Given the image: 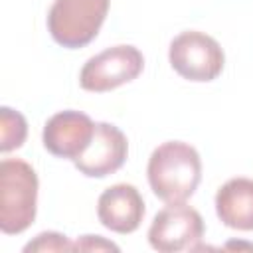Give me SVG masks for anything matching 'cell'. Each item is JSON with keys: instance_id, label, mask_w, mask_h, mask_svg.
Wrapping results in <instances>:
<instances>
[{"instance_id": "cell-1", "label": "cell", "mask_w": 253, "mask_h": 253, "mask_svg": "<svg viewBox=\"0 0 253 253\" xmlns=\"http://www.w3.org/2000/svg\"><path fill=\"white\" fill-rule=\"evenodd\" d=\"M150 190L166 204L190 200L202 180V158L198 150L182 140L158 144L146 166Z\"/></svg>"}, {"instance_id": "cell-2", "label": "cell", "mask_w": 253, "mask_h": 253, "mask_svg": "<svg viewBox=\"0 0 253 253\" xmlns=\"http://www.w3.org/2000/svg\"><path fill=\"white\" fill-rule=\"evenodd\" d=\"M38 211V174L20 158L0 162V229L6 235L26 231Z\"/></svg>"}, {"instance_id": "cell-3", "label": "cell", "mask_w": 253, "mask_h": 253, "mask_svg": "<svg viewBox=\"0 0 253 253\" xmlns=\"http://www.w3.org/2000/svg\"><path fill=\"white\" fill-rule=\"evenodd\" d=\"M111 0H53L47 12V32L55 43L77 49L91 43L109 12Z\"/></svg>"}, {"instance_id": "cell-4", "label": "cell", "mask_w": 253, "mask_h": 253, "mask_svg": "<svg viewBox=\"0 0 253 253\" xmlns=\"http://www.w3.org/2000/svg\"><path fill=\"white\" fill-rule=\"evenodd\" d=\"M168 59L180 77L196 83L213 81L223 71L225 63V55L217 40L198 30L178 34L170 42Z\"/></svg>"}, {"instance_id": "cell-5", "label": "cell", "mask_w": 253, "mask_h": 253, "mask_svg": "<svg viewBox=\"0 0 253 253\" xmlns=\"http://www.w3.org/2000/svg\"><path fill=\"white\" fill-rule=\"evenodd\" d=\"M144 69V55L138 47L119 43L107 47L85 61L79 71V85L91 93L113 91L136 79Z\"/></svg>"}, {"instance_id": "cell-6", "label": "cell", "mask_w": 253, "mask_h": 253, "mask_svg": "<svg viewBox=\"0 0 253 253\" xmlns=\"http://www.w3.org/2000/svg\"><path fill=\"white\" fill-rule=\"evenodd\" d=\"M204 229L206 225L198 210L186 206V202L168 204L154 215L148 227V243L160 253L196 249L204 237Z\"/></svg>"}, {"instance_id": "cell-7", "label": "cell", "mask_w": 253, "mask_h": 253, "mask_svg": "<svg viewBox=\"0 0 253 253\" xmlns=\"http://www.w3.org/2000/svg\"><path fill=\"white\" fill-rule=\"evenodd\" d=\"M95 134V123L81 111H59L51 115L42 132L45 150L57 158L77 160L91 144Z\"/></svg>"}, {"instance_id": "cell-8", "label": "cell", "mask_w": 253, "mask_h": 253, "mask_svg": "<svg viewBox=\"0 0 253 253\" xmlns=\"http://www.w3.org/2000/svg\"><path fill=\"white\" fill-rule=\"evenodd\" d=\"M128 140L125 132L111 123H95V134L89 148L73 160L75 168L89 178H105L115 174L126 160Z\"/></svg>"}, {"instance_id": "cell-9", "label": "cell", "mask_w": 253, "mask_h": 253, "mask_svg": "<svg viewBox=\"0 0 253 253\" xmlns=\"http://www.w3.org/2000/svg\"><path fill=\"white\" fill-rule=\"evenodd\" d=\"M97 217L115 233H132L144 217V200L132 184H113L97 200Z\"/></svg>"}, {"instance_id": "cell-10", "label": "cell", "mask_w": 253, "mask_h": 253, "mask_svg": "<svg viewBox=\"0 0 253 253\" xmlns=\"http://www.w3.org/2000/svg\"><path fill=\"white\" fill-rule=\"evenodd\" d=\"M215 213L219 221L237 231H253V180L231 178L215 194Z\"/></svg>"}, {"instance_id": "cell-11", "label": "cell", "mask_w": 253, "mask_h": 253, "mask_svg": "<svg viewBox=\"0 0 253 253\" xmlns=\"http://www.w3.org/2000/svg\"><path fill=\"white\" fill-rule=\"evenodd\" d=\"M28 136V123L22 113L2 107L0 109V150L10 152L20 148Z\"/></svg>"}, {"instance_id": "cell-12", "label": "cell", "mask_w": 253, "mask_h": 253, "mask_svg": "<svg viewBox=\"0 0 253 253\" xmlns=\"http://www.w3.org/2000/svg\"><path fill=\"white\" fill-rule=\"evenodd\" d=\"M24 251H73V243L67 239V235L57 233V231H43L38 233L30 243L24 245Z\"/></svg>"}, {"instance_id": "cell-13", "label": "cell", "mask_w": 253, "mask_h": 253, "mask_svg": "<svg viewBox=\"0 0 253 253\" xmlns=\"http://www.w3.org/2000/svg\"><path fill=\"white\" fill-rule=\"evenodd\" d=\"M73 251H119V245L101 235H83L73 243Z\"/></svg>"}]
</instances>
